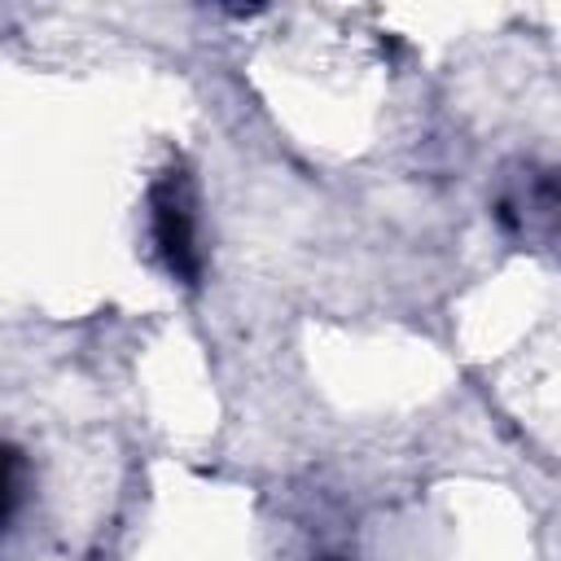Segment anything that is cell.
Instances as JSON below:
<instances>
[{
    "label": "cell",
    "instance_id": "cell-1",
    "mask_svg": "<svg viewBox=\"0 0 561 561\" xmlns=\"http://www.w3.org/2000/svg\"><path fill=\"white\" fill-rule=\"evenodd\" d=\"M197 184L193 171L175 158L158 171V180L149 184V241L153 254L162 259V267L197 289L206 276V245H202V215H197Z\"/></svg>",
    "mask_w": 561,
    "mask_h": 561
},
{
    "label": "cell",
    "instance_id": "cell-2",
    "mask_svg": "<svg viewBox=\"0 0 561 561\" xmlns=\"http://www.w3.org/2000/svg\"><path fill=\"white\" fill-rule=\"evenodd\" d=\"M26 495V456L13 443H0V535L13 526Z\"/></svg>",
    "mask_w": 561,
    "mask_h": 561
}]
</instances>
